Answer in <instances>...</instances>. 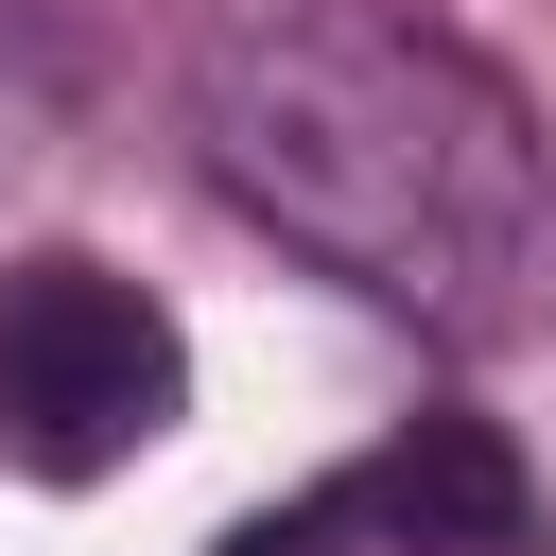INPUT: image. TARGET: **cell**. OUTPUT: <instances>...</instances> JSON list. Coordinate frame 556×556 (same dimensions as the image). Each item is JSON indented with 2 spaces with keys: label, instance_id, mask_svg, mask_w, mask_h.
Segmentation results:
<instances>
[{
  "label": "cell",
  "instance_id": "1",
  "mask_svg": "<svg viewBox=\"0 0 556 556\" xmlns=\"http://www.w3.org/2000/svg\"><path fill=\"white\" fill-rule=\"evenodd\" d=\"M191 156L208 191L295 243L313 278H348L365 313L469 330L504 313V278L539 261V122L521 87L400 17V0H261L208 35L191 70Z\"/></svg>",
  "mask_w": 556,
  "mask_h": 556
},
{
  "label": "cell",
  "instance_id": "2",
  "mask_svg": "<svg viewBox=\"0 0 556 556\" xmlns=\"http://www.w3.org/2000/svg\"><path fill=\"white\" fill-rule=\"evenodd\" d=\"M191 417V330L87 261V243H17L0 261V469L35 486H104Z\"/></svg>",
  "mask_w": 556,
  "mask_h": 556
},
{
  "label": "cell",
  "instance_id": "3",
  "mask_svg": "<svg viewBox=\"0 0 556 556\" xmlns=\"http://www.w3.org/2000/svg\"><path fill=\"white\" fill-rule=\"evenodd\" d=\"M330 539H382V556H539V486H521V452L486 417H400L365 469H330L243 556H330Z\"/></svg>",
  "mask_w": 556,
  "mask_h": 556
},
{
  "label": "cell",
  "instance_id": "4",
  "mask_svg": "<svg viewBox=\"0 0 556 556\" xmlns=\"http://www.w3.org/2000/svg\"><path fill=\"white\" fill-rule=\"evenodd\" d=\"M70 122H87V52H70L35 0H0V191H35V174L70 156Z\"/></svg>",
  "mask_w": 556,
  "mask_h": 556
}]
</instances>
